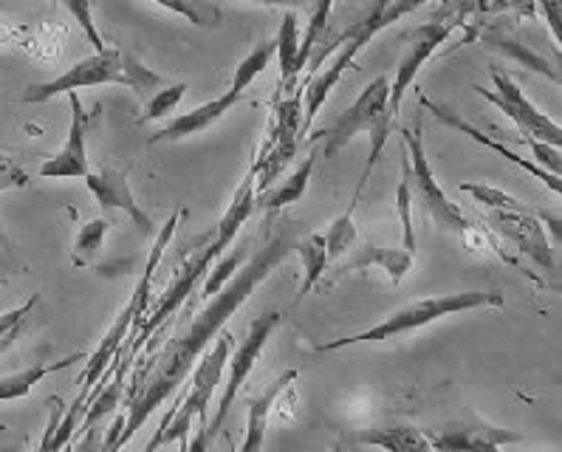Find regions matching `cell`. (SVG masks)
<instances>
[{"label":"cell","instance_id":"cell-1","mask_svg":"<svg viewBox=\"0 0 562 452\" xmlns=\"http://www.w3.org/2000/svg\"><path fill=\"white\" fill-rule=\"evenodd\" d=\"M294 244H297V229L292 224H280L263 247L232 274L229 283L218 294H212L210 303L192 317L190 326L179 337L170 339L156 357L147 360V365L133 380V391L127 393L125 425L113 444V452H122V447L131 444L133 436L145 427L153 413L184 385L195 362L218 339L232 314L238 312L251 297V292L289 258V252H294Z\"/></svg>","mask_w":562,"mask_h":452},{"label":"cell","instance_id":"cell-2","mask_svg":"<svg viewBox=\"0 0 562 452\" xmlns=\"http://www.w3.org/2000/svg\"><path fill=\"white\" fill-rule=\"evenodd\" d=\"M255 195H258L255 193V173H251V167H249V173L244 176L240 187L235 190V195H232L229 206H226V213H224V218H221L215 235H212L204 247L195 249V255H190V258H187L184 263L176 269V274H172V280H170V286L161 292L159 303L153 306V312L147 308L139 331H136V337L127 342V351H131L133 357H136V351H139L142 346H145L147 337L159 334L161 328H165L167 323H170V319L176 317L181 308H184V303L192 297L195 286H199L201 280L210 274L212 263H215V260H218L221 255L232 247V240L238 238V233L246 226V221L258 213V210H255Z\"/></svg>","mask_w":562,"mask_h":452},{"label":"cell","instance_id":"cell-3","mask_svg":"<svg viewBox=\"0 0 562 452\" xmlns=\"http://www.w3.org/2000/svg\"><path fill=\"white\" fill-rule=\"evenodd\" d=\"M184 213H187L184 206H181V210H176V213L165 221V226H161L159 233H156L150 258H147V267H145V272H142L136 289L131 292V300L125 303V308L120 312V317L113 319V326L108 328V334L102 337V342L97 346V351H93L91 357H86V371H82V376H80V393H77L74 405H80L88 410V402H91L93 387L100 385L102 373H105L108 368L113 365V360H116V357L122 353L127 334H131V339H133L136 337V331H139L142 319H145L147 308H150L153 274H156V269H159L161 258H165V249L170 247L172 235H176V226L181 224Z\"/></svg>","mask_w":562,"mask_h":452},{"label":"cell","instance_id":"cell-4","mask_svg":"<svg viewBox=\"0 0 562 452\" xmlns=\"http://www.w3.org/2000/svg\"><path fill=\"white\" fill-rule=\"evenodd\" d=\"M97 86H125L133 93L147 97L150 91L156 93L165 86V77L147 68L142 60H136L133 54H125L122 48H105V52H93L86 60L74 63L71 68H66L54 80L29 86L26 93H21V102L41 105V102H52L60 93Z\"/></svg>","mask_w":562,"mask_h":452},{"label":"cell","instance_id":"cell-5","mask_svg":"<svg viewBox=\"0 0 562 452\" xmlns=\"http://www.w3.org/2000/svg\"><path fill=\"white\" fill-rule=\"evenodd\" d=\"M387 97H391V80L382 74V77H376V80L364 86V91L359 93L351 108H345L342 113H337V120L319 127L317 134L312 136V145H323L319 154L325 159H331L342 147L351 145V139H357L359 134H368V139H371V154H368V165H364L362 181H359L357 199L362 195L364 184L371 179L373 167H376L379 156H382L384 145H387V136H391L393 125H396L387 116Z\"/></svg>","mask_w":562,"mask_h":452},{"label":"cell","instance_id":"cell-6","mask_svg":"<svg viewBox=\"0 0 562 452\" xmlns=\"http://www.w3.org/2000/svg\"><path fill=\"white\" fill-rule=\"evenodd\" d=\"M503 294L501 292H456V294H436V297H424L416 303H407L398 312L387 314L382 323L371 326L368 331L353 334V337L328 339L314 346L317 353L342 351V348L364 346V342H387V339L404 337L411 331H422V328L432 326L438 319L452 317V314L475 312V308H501Z\"/></svg>","mask_w":562,"mask_h":452},{"label":"cell","instance_id":"cell-7","mask_svg":"<svg viewBox=\"0 0 562 452\" xmlns=\"http://www.w3.org/2000/svg\"><path fill=\"white\" fill-rule=\"evenodd\" d=\"M404 145H407V159H411V190L422 206L430 213V218L436 221L441 229L458 235V238L467 244L470 249H481L483 255H495L503 263L509 267H517V260L512 255L503 252L495 240L490 238V233H483L481 226H475V221L467 218L461 206L456 201L447 199V193L438 184L436 173H432V165L427 161V154H424V139L416 127L404 131Z\"/></svg>","mask_w":562,"mask_h":452},{"label":"cell","instance_id":"cell-8","mask_svg":"<svg viewBox=\"0 0 562 452\" xmlns=\"http://www.w3.org/2000/svg\"><path fill=\"white\" fill-rule=\"evenodd\" d=\"M232 334L221 331L218 339L212 342L210 348L204 351V357L199 360V368L192 373L190 385L181 391L179 396V405H176V413H172L170 425L165 430V444L170 441H179L181 452H187V444H190V432H192V421L199 419L204 430L206 427V407H210L212 393L215 387L221 385V376L226 371V362H229V353H232Z\"/></svg>","mask_w":562,"mask_h":452},{"label":"cell","instance_id":"cell-9","mask_svg":"<svg viewBox=\"0 0 562 452\" xmlns=\"http://www.w3.org/2000/svg\"><path fill=\"white\" fill-rule=\"evenodd\" d=\"M303 134V88H294L289 97H280L271 116L269 139L260 147L258 159L251 165L255 173V193H266L274 187L278 176L283 173L285 165L297 154V142Z\"/></svg>","mask_w":562,"mask_h":452},{"label":"cell","instance_id":"cell-10","mask_svg":"<svg viewBox=\"0 0 562 452\" xmlns=\"http://www.w3.org/2000/svg\"><path fill=\"white\" fill-rule=\"evenodd\" d=\"M280 323H283V312H278V308H271V312L255 317V323H251L249 331H246V339H240V346L235 348V353H229V362H226L229 376H226L224 393H221L218 413L212 416V421H206L204 430H199L206 439V444H212V441L218 439V432L224 430L232 405H235V399H238L240 387H244L246 380L251 376V371H255V365H258L260 360V353H263V348L269 346L271 334L278 331Z\"/></svg>","mask_w":562,"mask_h":452},{"label":"cell","instance_id":"cell-11","mask_svg":"<svg viewBox=\"0 0 562 452\" xmlns=\"http://www.w3.org/2000/svg\"><path fill=\"white\" fill-rule=\"evenodd\" d=\"M492 82H495V88H481L475 86V91L481 93L483 100L492 102V105L501 108L506 116H509L512 122L517 125V131H520L522 136H535L537 142H546V145L551 147H560L562 145V127L560 122H554L551 116H546V113L540 111V108L535 105V102L526 97V93L520 91V86H517L515 80H512L509 74H503L501 68H492Z\"/></svg>","mask_w":562,"mask_h":452},{"label":"cell","instance_id":"cell-12","mask_svg":"<svg viewBox=\"0 0 562 452\" xmlns=\"http://www.w3.org/2000/svg\"><path fill=\"white\" fill-rule=\"evenodd\" d=\"M427 439L436 452H501L503 444L526 441V432L490 425L472 410H467L463 419L450 421L436 432H427Z\"/></svg>","mask_w":562,"mask_h":452},{"label":"cell","instance_id":"cell-13","mask_svg":"<svg viewBox=\"0 0 562 452\" xmlns=\"http://www.w3.org/2000/svg\"><path fill=\"white\" fill-rule=\"evenodd\" d=\"M542 213H517V210H490V224L503 240H509L520 255L531 258L546 272H557L554 249L542 226Z\"/></svg>","mask_w":562,"mask_h":452},{"label":"cell","instance_id":"cell-14","mask_svg":"<svg viewBox=\"0 0 562 452\" xmlns=\"http://www.w3.org/2000/svg\"><path fill=\"white\" fill-rule=\"evenodd\" d=\"M452 29H456L452 23L430 21L413 32L411 48H407V54H404L402 63H398L396 80L391 82V97H387V116H391L393 122H396V113H398V108H402V100H404V93H407V88L416 82L422 66L430 60L432 54L438 52V46H443V43L450 41Z\"/></svg>","mask_w":562,"mask_h":452},{"label":"cell","instance_id":"cell-15","mask_svg":"<svg viewBox=\"0 0 562 452\" xmlns=\"http://www.w3.org/2000/svg\"><path fill=\"white\" fill-rule=\"evenodd\" d=\"M68 102H71V125H68V136L63 142V147L57 150V156H52L48 161H43L41 176L43 179H86L91 173L88 167V113L82 108L80 93H68Z\"/></svg>","mask_w":562,"mask_h":452},{"label":"cell","instance_id":"cell-16","mask_svg":"<svg viewBox=\"0 0 562 452\" xmlns=\"http://www.w3.org/2000/svg\"><path fill=\"white\" fill-rule=\"evenodd\" d=\"M86 184L102 210H120V213H125L133 224L139 226L142 235H153L150 215L142 210V204L131 190V181H127V176L122 173L120 167L102 165L100 170H91L86 176Z\"/></svg>","mask_w":562,"mask_h":452},{"label":"cell","instance_id":"cell-17","mask_svg":"<svg viewBox=\"0 0 562 452\" xmlns=\"http://www.w3.org/2000/svg\"><path fill=\"white\" fill-rule=\"evenodd\" d=\"M418 102H422V105L427 108V111H430L438 122H443V125L452 127V131H458V134L470 136L472 142H477V145L490 147V150H495V154H501L503 159L512 161V165H517V167H520V170H526V173H529V176H537V179H540L542 184L549 187L551 193H557V195L562 193V181H560V176L546 173V170H542V167H537L535 161H531V159H522V156H517L515 150H509V147L503 145V142L492 139L490 134H483V131H477V127L472 125V122H467V120H463V116H458V113L452 111V108H447V105H441V102L430 100V97H427V93L418 91Z\"/></svg>","mask_w":562,"mask_h":452},{"label":"cell","instance_id":"cell-18","mask_svg":"<svg viewBox=\"0 0 562 452\" xmlns=\"http://www.w3.org/2000/svg\"><path fill=\"white\" fill-rule=\"evenodd\" d=\"M240 100H244V93L235 91V88L229 86V91L221 93V97H215V100L204 102V105H199V108H192L190 113H179V116H172V120L167 122L161 131H156V134L150 136V145H159V142L187 139V136L204 134V131H210L212 125H218V122L224 120L226 113L238 105Z\"/></svg>","mask_w":562,"mask_h":452},{"label":"cell","instance_id":"cell-19","mask_svg":"<svg viewBox=\"0 0 562 452\" xmlns=\"http://www.w3.org/2000/svg\"><path fill=\"white\" fill-rule=\"evenodd\" d=\"M348 255H351V258L342 260V263L337 267V278H342V274L348 272H359V269L379 267L387 278H391L393 286H402L404 278L411 274L413 260H416V255L407 252L404 247H376V244H364V247H359L357 252H348Z\"/></svg>","mask_w":562,"mask_h":452},{"label":"cell","instance_id":"cell-20","mask_svg":"<svg viewBox=\"0 0 562 452\" xmlns=\"http://www.w3.org/2000/svg\"><path fill=\"white\" fill-rule=\"evenodd\" d=\"M297 376H300L297 368H289V371L280 373L278 380L271 382V385L260 393L258 399H251L249 419H246V439H244V444H240L238 452H263L266 427H269L271 410H274V405H278L280 393L289 391V387L297 382Z\"/></svg>","mask_w":562,"mask_h":452},{"label":"cell","instance_id":"cell-21","mask_svg":"<svg viewBox=\"0 0 562 452\" xmlns=\"http://www.w3.org/2000/svg\"><path fill=\"white\" fill-rule=\"evenodd\" d=\"M353 444L379 447L384 452H436L432 450L427 432L416 430L411 425L396 427H362L351 432Z\"/></svg>","mask_w":562,"mask_h":452},{"label":"cell","instance_id":"cell-22","mask_svg":"<svg viewBox=\"0 0 562 452\" xmlns=\"http://www.w3.org/2000/svg\"><path fill=\"white\" fill-rule=\"evenodd\" d=\"M317 156H319V147H314L312 156H308V159H305L303 165H300L297 170L283 181V184L269 187L266 193L255 195V210H269V213H274V210L297 204V201L305 195V190H308V181H312L314 167H317Z\"/></svg>","mask_w":562,"mask_h":452},{"label":"cell","instance_id":"cell-23","mask_svg":"<svg viewBox=\"0 0 562 452\" xmlns=\"http://www.w3.org/2000/svg\"><path fill=\"white\" fill-rule=\"evenodd\" d=\"M74 362H86V357L77 351V353H68V357H63L60 362H48V365H41V362H37V365L23 368V371H18V373L0 376V402L23 399V396H29V393H32L34 385H41V382L46 380V376H52V373L66 371V368H71Z\"/></svg>","mask_w":562,"mask_h":452},{"label":"cell","instance_id":"cell-24","mask_svg":"<svg viewBox=\"0 0 562 452\" xmlns=\"http://www.w3.org/2000/svg\"><path fill=\"white\" fill-rule=\"evenodd\" d=\"M294 252L300 255V263H303V283H300L297 292V303L303 297H308L314 286H319V280L328 274V267H331V260H328V252H325V238L323 233H312L308 238L297 240L294 244Z\"/></svg>","mask_w":562,"mask_h":452},{"label":"cell","instance_id":"cell-25","mask_svg":"<svg viewBox=\"0 0 562 452\" xmlns=\"http://www.w3.org/2000/svg\"><path fill=\"white\" fill-rule=\"evenodd\" d=\"M297 48H300V23L297 14L285 12L283 23H280V32L274 37V57L280 63V86L285 91H294L297 86Z\"/></svg>","mask_w":562,"mask_h":452},{"label":"cell","instance_id":"cell-26","mask_svg":"<svg viewBox=\"0 0 562 452\" xmlns=\"http://www.w3.org/2000/svg\"><path fill=\"white\" fill-rule=\"evenodd\" d=\"M357 195H353L351 206L339 215L337 221H331V226L325 229V252H328V260L331 263H339L348 252H353L357 247V224H353V210H357Z\"/></svg>","mask_w":562,"mask_h":452},{"label":"cell","instance_id":"cell-27","mask_svg":"<svg viewBox=\"0 0 562 452\" xmlns=\"http://www.w3.org/2000/svg\"><path fill=\"white\" fill-rule=\"evenodd\" d=\"M331 7L334 0H314L312 3V18H308V29H305L303 41H300L297 48V77L305 71V63L314 57V48L319 46V41L325 37V29H328V21H331Z\"/></svg>","mask_w":562,"mask_h":452},{"label":"cell","instance_id":"cell-28","mask_svg":"<svg viewBox=\"0 0 562 452\" xmlns=\"http://www.w3.org/2000/svg\"><path fill=\"white\" fill-rule=\"evenodd\" d=\"M396 210L398 218H402V235L404 244L402 247L407 252L416 255V229H413V190H411V159H407V150L402 156V181H398V193H396Z\"/></svg>","mask_w":562,"mask_h":452},{"label":"cell","instance_id":"cell-29","mask_svg":"<svg viewBox=\"0 0 562 452\" xmlns=\"http://www.w3.org/2000/svg\"><path fill=\"white\" fill-rule=\"evenodd\" d=\"M461 193L472 195L475 199V204L486 206V210H517V213H537L535 206H529L526 201L515 199V195H509L506 190H497V187H490V184H461L458 187Z\"/></svg>","mask_w":562,"mask_h":452},{"label":"cell","instance_id":"cell-30","mask_svg":"<svg viewBox=\"0 0 562 452\" xmlns=\"http://www.w3.org/2000/svg\"><path fill=\"white\" fill-rule=\"evenodd\" d=\"M271 60H274V41L260 43V46L255 48V52L246 54L244 60L238 63V68H235V80H232V88L244 93L246 88H249L251 82H255V77H260V74H263L266 68H269Z\"/></svg>","mask_w":562,"mask_h":452},{"label":"cell","instance_id":"cell-31","mask_svg":"<svg viewBox=\"0 0 562 452\" xmlns=\"http://www.w3.org/2000/svg\"><path fill=\"white\" fill-rule=\"evenodd\" d=\"M108 229H111L108 218H93L82 226L80 235H77V240H74V263H77V267H82V263H91L93 255L100 252L102 244H105Z\"/></svg>","mask_w":562,"mask_h":452},{"label":"cell","instance_id":"cell-32","mask_svg":"<svg viewBox=\"0 0 562 452\" xmlns=\"http://www.w3.org/2000/svg\"><path fill=\"white\" fill-rule=\"evenodd\" d=\"M150 3H156V7L167 9L172 14H181L192 26H215L221 21L218 9L199 3V0H150Z\"/></svg>","mask_w":562,"mask_h":452},{"label":"cell","instance_id":"cell-33","mask_svg":"<svg viewBox=\"0 0 562 452\" xmlns=\"http://www.w3.org/2000/svg\"><path fill=\"white\" fill-rule=\"evenodd\" d=\"M184 93H187V82H176V86L159 88V91L153 93L150 100H147L145 113H142L139 122L167 120V116H170V113L179 108V102L184 100Z\"/></svg>","mask_w":562,"mask_h":452},{"label":"cell","instance_id":"cell-34","mask_svg":"<svg viewBox=\"0 0 562 452\" xmlns=\"http://www.w3.org/2000/svg\"><path fill=\"white\" fill-rule=\"evenodd\" d=\"M60 7L71 14L74 21L80 23L82 34L88 37V43L93 46V52H105V41H102L97 21H93V0H60Z\"/></svg>","mask_w":562,"mask_h":452},{"label":"cell","instance_id":"cell-35","mask_svg":"<svg viewBox=\"0 0 562 452\" xmlns=\"http://www.w3.org/2000/svg\"><path fill=\"white\" fill-rule=\"evenodd\" d=\"M486 46L501 48V52H506V54H509V57H517V60H522L529 68H535V71H542V74H546V77H549V80L560 82V71H554V68H551L546 60H540L537 54L526 52V48H522L520 43L506 41V37H490V34H486Z\"/></svg>","mask_w":562,"mask_h":452},{"label":"cell","instance_id":"cell-36","mask_svg":"<svg viewBox=\"0 0 562 452\" xmlns=\"http://www.w3.org/2000/svg\"><path fill=\"white\" fill-rule=\"evenodd\" d=\"M240 269V252H232L229 258H224L218 263V269H212L210 272V278L204 280V289H201V297H206L210 300L212 294H218L221 289L226 286V283H229L232 280V274L238 272Z\"/></svg>","mask_w":562,"mask_h":452},{"label":"cell","instance_id":"cell-37","mask_svg":"<svg viewBox=\"0 0 562 452\" xmlns=\"http://www.w3.org/2000/svg\"><path fill=\"white\" fill-rule=\"evenodd\" d=\"M37 303H41V294H32V297H29L26 303H21L18 308H9V312L0 314V342H7V339L26 323V317L34 312Z\"/></svg>","mask_w":562,"mask_h":452},{"label":"cell","instance_id":"cell-38","mask_svg":"<svg viewBox=\"0 0 562 452\" xmlns=\"http://www.w3.org/2000/svg\"><path fill=\"white\" fill-rule=\"evenodd\" d=\"M522 142L529 145V150L535 154V165L542 167L546 173H554L560 176L562 170V159H560V147H551L546 145V142H537V139H529V136H522Z\"/></svg>","mask_w":562,"mask_h":452},{"label":"cell","instance_id":"cell-39","mask_svg":"<svg viewBox=\"0 0 562 452\" xmlns=\"http://www.w3.org/2000/svg\"><path fill=\"white\" fill-rule=\"evenodd\" d=\"M29 187V173L21 161H14L12 156H0V193L7 190H23Z\"/></svg>","mask_w":562,"mask_h":452},{"label":"cell","instance_id":"cell-40","mask_svg":"<svg viewBox=\"0 0 562 452\" xmlns=\"http://www.w3.org/2000/svg\"><path fill=\"white\" fill-rule=\"evenodd\" d=\"M540 9L546 12V21H549L551 34L557 37V43H562V7L560 0H537Z\"/></svg>","mask_w":562,"mask_h":452},{"label":"cell","instance_id":"cell-41","mask_svg":"<svg viewBox=\"0 0 562 452\" xmlns=\"http://www.w3.org/2000/svg\"><path fill=\"white\" fill-rule=\"evenodd\" d=\"M172 413H176V407H170V410H167L165 416H161L159 427L153 430V436H150V439H147V444L142 447V452H159L161 447H165V430H167V425H170Z\"/></svg>","mask_w":562,"mask_h":452},{"label":"cell","instance_id":"cell-42","mask_svg":"<svg viewBox=\"0 0 562 452\" xmlns=\"http://www.w3.org/2000/svg\"><path fill=\"white\" fill-rule=\"evenodd\" d=\"M60 416H63V407H52V413H48V425L41 436V444H37V452H54L52 441H54V430H57Z\"/></svg>","mask_w":562,"mask_h":452},{"label":"cell","instance_id":"cell-43","mask_svg":"<svg viewBox=\"0 0 562 452\" xmlns=\"http://www.w3.org/2000/svg\"><path fill=\"white\" fill-rule=\"evenodd\" d=\"M246 3H260V7H300V3H314V0H246Z\"/></svg>","mask_w":562,"mask_h":452},{"label":"cell","instance_id":"cell-44","mask_svg":"<svg viewBox=\"0 0 562 452\" xmlns=\"http://www.w3.org/2000/svg\"><path fill=\"white\" fill-rule=\"evenodd\" d=\"M0 452H23L21 444H0Z\"/></svg>","mask_w":562,"mask_h":452},{"label":"cell","instance_id":"cell-45","mask_svg":"<svg viewBox=\"0 0 562 452\" xmlns=\"http://www.w3.org/2000/svg\"><path fill=\"white\" fill-rule=\"evenodd\" d=\"M334 452H351V450H348V447H345V444H342V441H339V444H337V447H334Z\"/></svg>","mask_w":562,"mask_h":452},{"label":"cell","instance_id":"cell-46","mask_svg":"<svg viewBox=\"0 0 562 452\" xmlns=\"http://www.w3.org/2000/svg\"><path fill=\"white\" fill-rule=\"evenodd\" d=\"M63 452H71V444H68V447H66V450H63Z\"/></svg>","mask_w":562,"mask_h":452}]
</instances>
